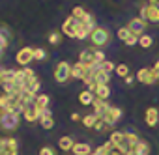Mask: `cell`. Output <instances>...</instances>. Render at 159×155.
I'll list each match as a JSON object with an SVG mask.
<instances>
[{
    "instance_id": "1",
    "label": "cell",
    "mask_w": 159,
    "mask_h": 155,
    "mask_svg": "<svg viewBox=\"0 0 159 155\" xmlns=\"http://www.w3.org/2000/svg\"><path fill=\"white\" fill-rule=\"evenodd\" d=\"M21 123V114H15L11 110H0V129L2 131H15Z\"/></svg>"
},
{
    "instance_id": "2",
    "label": "cell",
    "mask_w": 159,
    "mask_h": 155,
    "mask_svg": "<svg viewBox=\"0 0 159 155\" xmlns=\"http://www.w3.org/2000/svg\"><path fill=\"white\" fill-rule=\"evenodd\" d=\"M90 41H92L94 47H105V45L111 43V32L101 28V26H96L94 32L90 34Z\"/></svg>"
},
{
    "instance_id": "3",
    "label": "cell",
    "mask_w": 159,
    "mask_h": 155,
    "mask_svg": "<svg viewBox=\"0 0 159 155\" xmlns=\"http://www.w3.org/2000/svg\"><path fill=\"white\" fill-rule=\"evenodd\" d=\"M79 26H81V21L75 19L73 15H69V17L64 21V24H62V34H64V36H67V38H75V39H77Z\"/></svg>"
},
{
    "instance_id": "4",
    "label": "cell",
    "mask_w": 159,
    "mask_h": 155,
    "mask_svg": "<svg viewBox=\"0 0 159 155\" xmlns=\"http://www.w3.org/2000/svg\"><path fill=\"white\" fill-rule=\"evenodd\" d=\"M54 79L58 82H66L71 79V64L67 62H58L54 67Z\"/></svg>"
},
{
    "instance_id": "5",
    "label": "cell",
    "mask_w": 159,
    "mask_h": 155,
    "mask_svg": "<svg viewBox=\"0 0 159 155\" xmlns=\"http://www.w3.org/2000/svg\"><path fill=\"white\" fill-rule=\"evenodd\" d=\"M140 17L148 23H159V8L157 6H152V4H146V6H142V10H140Z\"/></svg>"
},
{
    "instance_id": "6",
    "label": "cell",
    "mask_w": 159,
    "mask_h": 155,
    "mask_svg": "<svg viewBox=\"0 0 159 155\" xmlns=\"http://www.w3.org/2000/svg\"><path fill=\"white\" fill-rule=\"evenodd\" d=\"M15 60H17V64H19V65L26 67V65L34 60V49H30V47H23V49L17 52Z\"/></svg>"
},
{
    "instance_id": "7",
    "label": "cell",
    "mask_w": 159,
    "mask_h": 155,
    "mask_svg": "<svg viewBox=\"0 0 159 155\" xmlns=\"http://www.w3.org/2000/svg\"><path fill=\"white\" fill-rule=\"evenodd\" d=\"M137 81L142 82V84H153L157 79H155V75L152 71V67H142L137 71Z\"/></svg>"
},
{
    "instance_id": "8",
    "label": "cell",
    "mask_w": 159,
    "mask_h": 155,
    "mask_svg": "<svg viewBox=\"0 0 159 155\" xmlns=\"http://www.w3.org/2000/svg\"><path fill=\"white\" fill-rule=\"evenodd\" d=\"M99 118H103V120H105V123H107L109 127H112V125L122 118V110H120L118 107H111V108H109L103 116H99Z\"/></svg>"
},
{
    "instance_id": "9",
    "label": "cell",
    "mask_w": 159,
    "mask_h": 155,
    "mask_svg": "<svg viewBox=\"0 0 159 155\" xmlns=\"http://www.w3.org/2000/svg\"><path fill=\"white\" fill-rule=\"evenodd\" d=\"M127 28L131 30V34L142 36V32L146 30V21H144L142 17H135V19H131V21L127 23Z\"/></svg>"
},
{
    "instance_id": "10",
    "label": "cell",
    "mask_w": 159,
    "mask_h": 155,
    "mask_svg": "<svg viewBox=\"0 0 159 155\" xmlns=\"http://www.w3.org/2000/svg\"><path fill=\"white\" fill-rule=\"evenodd\" d=\"M11 30H10V26L8 24H4V23H0V47L2 49H6L10 43H11Z\"/></svg>"
},
{
    "instance_id": "11",
    "label": "cell",
    "mask_w": 159,
    "mask_h": 155,
    "mask_svg": "<svg viewBox=\"0 0 159 155\" xmlns=\"http://www.w3.org/2000/svg\"><path fill=\"white\" fill-rule=\"evenodd\" d=\"M23 116H25V120H26V122L34 123V122H39V118H41V110H39L36 105H30V107H26V108H25Z\"/></svg>"
},
{
    "instance_id": "12",
    "label": "cell",
    "mask_w": 159,
    "mask_h": 155,
    "mask_svg": "<svg viewBox=\"0 0 159 155\" xmlns=\"http://www.w3.org/2000/svg\"><path fill=\"white\" fill-rule=\"evenodd\" d=\"M144 122H146V125H150V127H155V125L159 123V110H157V108H153V107L146 108Z\"/></svg>"
},
{
    "instance_id": "13",
    "label": "cell",
    "mask_w": 159,
    "mask_h": 155,
    "mask_svg": "<svg viewBox=\"0 0 159 155\" xmlns=\"http://www.w3.org/2000/svg\"><path fill=\"white\" fill-rule=\"evenodd\" d=\"M94 54H96V51H94V49H84V51L81 52V56H79V62H83L84 65H96Z\"/></svg>"
},
{
    "instance_id": "14",
    "label": "cell",
    "mask_w": 159,
    "mask_h": 155,
    "mask_svg": "<svg viewBox=\"0 0 159 155\" xmlns=\"http://www.w3.org/2000/svg\"><path fill=\"white\" fill-rule=\"evenodd\" d=\"M84 71H86V65L83 62H77L71 65V77L77 81H83V77H84Z\"/></svg>"
},
{
    "instance_id": "15",
    "label": "cell",
    "mask_w": 159,
    "mask_h": 155,
    "mask_svg": "<svg viewBox=\"0 0 159 155\" xmlns=\"http://www.w3.org/2000/svg\"><path fill=\"white\" fill-rule=\"evenodd\" d=\"M94 95H96V99H103V101H107L109 95H111V88H109V84H98L96 90H94Z\"/></svg>"
},
{
    "instance_id": "16",
    "label": "cell",
    "mask_w": 159,
    "mask_h": 155,
    "mask_svg": "<svg viewBox=\"0 0 159 155\" xmlns=\"http://www.w3.org/2000/svg\"><path fill=\"white\" fill-rule=\"evenodd\" d=\"M92 107H94V114L96 116H103L111 107H109V103L107 101H103V99H96L94 103H92Z\"/></svg>"
},
{
    "instance_id": "17",
    "label": "cell",
    "mask_w": 159,
    "mask_h": 155,
    "mask_svg": "<svg viewBox=\"0 0 159 155\" xmlns=\"http://www.w3.org/2000/svg\"><path fill=\"white\" fill-rule=\"evenodd\" d=\"M17 140L15 138H4V155H17Z\"/></svg>"
},
{
    "instance_id": "18",
    "label": "cell",
    "mask_w": 159,
    "mask_h": 155,
    "mask_svg": "<svg viewBox=\"0 0 159 155\" xmlns=\"http://www.w3.org/2000/svg\"><path fill=\"white\" fill-rule=\"evenodd\" d=\"M94 67H96V65H94ZM109 81H111V73H107V71H103V69H98V67H96L94 82H96V84H109Z\"/></svg>"
},
{
    "instance_id": "19",
    "label": "cell",
    "mask_w": 159,
    "mask_h": 155,
    "mask_svg": "<svg viewBox=\"0 0 159 155\" xmlns=\"http://www.w3.org/2000/svg\"><path fill=\"white\" fill-rule=\"evenodd\" d=\"M39 123H41L43 129H52V127H54V120H52V116H51V110H43V112H41Z\"/></svg>"
},
{
    "instance_id": "20",
    "label": "cell",
    "mask_w": 159,
    "mask_h": 155,
    "mask_svg": "<svg viewBox=\"0 0 159 155\" xmlns=\"http://www.w3.org/2000/svg\"><path fill=\"white\" fill-rule=\"evenodd\" d=\"M94 101H96V95H94V92H90V90H84V92L79 94V103L84 105V107L92 105Z\"/></svg>"
},
{
    "instance_id": "21",
    "label": "cell",
    "mask_w": 159,
    "mask_h": 155,
    "mask_svg": "<svg viewBox=\"0 0 159 155\" xmlns=\"http://www.w3.org/2000/svg\"><path fill=\"white\" fill-rule=\"evenodd\" d=\"M34 105H36L41 112H43V110H49V95H45V94H38Z\"/></svg>"
},
{
    "instance_id": "22",
    "label": "cell",
    "mask_w": 159,
    "mask_h": 155,
    "mask_svg": "<svg viewBox=\"0 0 159 155\" xmlns=\"http://www.w3.org/2000/svg\"><path fill=\"white\" fill-rule=\"evenodd\" d=\"M73 146H75V142H73L71 136H62V138L58 140V148H60L62 151H71Z\"/></svg>"
},
{
    "instance_id": "23",
    "label": "cell",
    "mask_w": 159,
    "mask_h": 155,
    "mask_svg": "<svg viewBox=\"0 0 159 155\" xmlns=\"http://www.w3.org/2000/svg\"><path fill=\"white\" fill-rule=\"evenodd\" d=\"M71 151H73V155H90L92 153V148L88 144H75Z\"/></svg>"
},
{
    "instance_id": "24",
    "label": "cell",
    "mask_w": 159,
    "mask_h": 155,
    "mask_svg": "<svg viewBox=\"0 0 159 155\" xmlns=\"http://www.w3.org/2000/svg\"><path fill=\"white\" fill-rule=\"evenodd\" d=\"M133 153H135V155H150V144L144 142V140H140V142L133 148Z\"/></svg>"
},
{
    "instance_id": "25",
    "label": "cell",
    "mask_w": 159,
    "mask_h": 155,
    "mask_svg": "<svg viewBox=\"0 0 159 155\" xmlns=\"http://www.w3.org/2000/svg\"><path fill=\"white\" fill-rule=\"evenodd\" d=\"M15 75H17V69H4V73H2V84L13 82L15 81Z\"/></svg>"
},
{
    "instance_id": "26",
    "label": "cell",
    "mask_w": 159,
    "mask_h": 155,
    "mask_svg": "<svg viewBox=\"0 0 159 155\" xmlns=\"http://www.w3.org/2000/svg\"><path fill=\"white\" fill-rule=\"evenodd\" d=\"M96 67H98V69H103V71H107V73L116 71V64H112L111 60H105V62H101V64H96Z\"/></svg>"
},
{
    "instance_id": "27",
    "label": "cell",
    "mask_w": 159,
    "mask_h": 155,
    "mask_svg": "<svg viewBox=\"0 0 159 155\" xmlns=\"http://www.w3.org/2000/svg\"><path fill=\"white\" fill-rule=\"evenodd\" d=\"M38 90H39V81H38V79H32V81H28V82L25 84V92L38 94Z\"/></svg>"
},
{
    "instance_id": "28",
    "label": "cell",
    "mask_w": 159,
    "mask_h": 155,
    "mask_svg": "<svg viewBox=\"0 0 159 155\" xmlns=\"http://www.w3.org/2000/svg\"><path fill=\"white\" fill-rule=\"evenodd\" d=\"M139 45H140L142 49H150V47L153 45V38H152V36H140V38H139Z\"/></svg>"
},
{
    "instance_id": "29",
    "label": "cell",
    "mask_w": 159,
    "mask_h": 155,
    "mask_svg": "<svg viewBox=\"0 0 159 155\" xmlns=\"http://www.w3.org/2000/svg\"><path fill=\"white\" fill-rule=\"evenodd\" d=\"M131 36H133V34H131V30H129L127 26H122V28H118V38H120L124 43H125V41H127Z\"/></svg>"
},
{
    "instance_id": "30",
    "label": "cell",
    "mask_w": 159,
    "mask_h": 155,
    "mask_svg": "<svg viewBox=\"0 0 159 155\" xmlns=\"http://www.w3.org/2000/svg\"><path fill=\"white\" fill-rule=\"evenodd\" d=\"M96 120H98V116H96V114H88V116H84V118H83V123H84V127H88V129H94V125H96Z\"/></svg>"
},
{
    "instance_id": "31",
    "label": "cell",
    "mask_w": 159,
    "mask_h": 155,
    "mask_svg": "<svg viewBox=\"0 0 159 155\" xmlns=\"http://www.w3.org/2000/svg\"><path fill=\"white\" fill-rule=\"evenodd\" d=\"M111 148H112V144L111 142H105L103 146H99L96 149V155H111Z\"/></svg>"
},
{
    "instance_id": "32",
    "label": "cell",
    "mask_w": 159,
    "mask_h": 155,
    "mask_svg": "<svg viewBox=\"0 0 159 155\" xmlns=\"http://www.w3.org/2000/svg\"><path fill=\"white\" fill-rule=\"evenodd\" d=\"M116 75L122 77V79H125V77L129 75V67H127L125 64H118V65H116Z\"/></svg>"
},
{
    "instance_id": "33",
    "label": "cell",
    "mask_w": 159,
    "mask_h": 155,
    "mask_svg": "<svg viewBox=\"0 0 159 155\" xmlns=\"http://www.w3.org/2000/svg\"><path fill=\"white\" fill-rule=\"evenodd\" d=\"M71 15H73L75 19H79V21H81V19H83V17L86 15V11H84V10H83L81 6H75V8L71 10Z\"/></svg>"
},
{
    "instance_id": "34",
    "label": "cell",
    "mask_w": 159,
    "mask_h": 155,
    "mask_svg": "<svg viewBox=\"0 0 159 155\" xmlns=\"http://www.w3.org/2000/svg\"><path fill=\"white\" fill-rule=\"evenodd\" d=\"M10 99H11L10 94H2V95H0V110H6V108H8Z\"/></svg>"
},
{
    "instance_id": "35",
    "label": "cell",
    "mask_w": 159,
    "mask_h": 155,
    "mask_svg": "<svg viewBox=\"0 0 159 155\" xmlns=\"http://www.w3.org/2000/svg\"><path fill=\"white\" fill-rule=\"evenodd\" d=\"M107 127H109V125L105 123V120L98 116V120H96V125H94V129H96V131H105Z\"/></svg>"
},
{
    "instance_id": "36",
    "label": "cell",
    "mask_w": 159,
    "mask_h": 155,
    "mask_svg": "<svg viewBox=\"0 0 159 155\" xmlns=\"http://www.w3.org/2000/svg\"><path fill=\"white\" fill-rule=\"evenodd\" d=\"M125 138L129 140V144H131L133 148H135V146H137V144L140 142V138H139V136H137L135 133H125Z\"/></svg>"
},
{
    "instance_id": "37",
    "label": "cell",
    "mask_w": 159,
    "mask_h": 155,
    "mask_svg": "<svg viewBox=\"0 0 159 155\" xmlns=\"http://www.w3.org/2000/svg\"><path fill=\"white\" fill-rule=\"evenodd\" d=\"M60 39H62V36H60L58 32H52V34L49 36V43H51V45H58Z\"/></svg>"
},
{
    "instance_id": "38",
    "label": "cell",
    "mask_w": 159,
    "mask_h": 155,
    "mask_svg": "<svg viewBox=\"0 0 159 155\" xmlns=\"http://www.w3.org/2000/svg\"><path fill=\"white\" fill-rule=\"evenodd\" d=\"M45 51L43 49H34V60H45Z\"/></svg>"
},
{
    "instance_id": "39",
    "label": "cell",
    "mask_w": 159,
    "mask_h": 155,
    "mask_svg": "<svg viewBox=\"0 0 159 155\" xmlns=\"http://www.w3.org/2000/svg\"><path fill=\"white\" fill-rule=\"evenodd\" d=\"M94 60H96V64H101V62H105L107 58H105L103 51H96V54H94Z\"/></svg>"
},
{
    "instance_id": "40",
    "label": "cell",
    "mask_w": 159,
    "mask_h": 155,
    "mask_svg": "<svg viewBox=\"0 0 159 155\" xmlns=\"http://www.w3.org/2000/svg\"><path fill=\"white\" fill-rule=\"evenodd\" d=\"M39 155H54V149L45 146V148H41V149H39Z\"/></svg>"
},
{
    "instance_id": "41",
    "label": "cell",
    "mask_w": 159,
    "mask_h": 155,
    "mask_svg": "<svg viewBox=\"0 0 159 155\" xmlns=\"http://www.w3.org/2000/svg\"><path fill=\"white\" fill-rule=\"evenodd\" d=\"M139 38H140V36H135V34H133V36L125 41V45H135V43H139Z\"/></svg>"
},
{
    "instance_id": "42",
    "label": "cell",
    "mask_w": 159,
    "mask_h": 155,
    "mask_svg": "<svg viewBox=\"0 0 159 155\" xmlns=\"http://www.w3.org/2000/svg\"><path fill=\"white\" fill-rule=\"evenodd\" d=\"M135 79H137V77H133V75H127V77H125V79H124V82H125L127 86H131V84L135 82Z\"/></svg>"
},
{
    "instance_id": "43",
    "label": "cell",
    "mask_w": 159,
    "mask_h": 155,
    "mask_svg": "<svg viewBox=\"0 0 159 155\" xmlns=\"http://www.w3.org/2000/svg\"><path fill=\"white\" fill-rule=\"evenodd\" d=\"M152 71H153V75H155V79H157V81H159V60H157V62H155V65H153V67H152Z\"/></svg>"
},
{
    "instance_id": "44",
    "label": "cell",
    "mask_w": 159,
    "mask_h": 155,
    "mask_svg": "<svg viewBox=\"0 0 159 155\" xmlns=\"http://www.w3.org/2000/svg\"><path fill=\"white\" fill-rule=\"evenodd\" d=\"M111 155H124V151H122L120 148H116V146H112V148H111Z\"/></svg>"
},
{
    "instance_id": "45",
    "label": "cell",
    "mask_w": 159,
    "mask_h": 155,
    "mask_svg": "<svg viewBox=\"0 0 159 155\" xmlns=\"http://www.w3.org/2000/svg\"><path fill=\"white\" fill-rule=\"evenodd\" d=\"M71 120H73V122H77V120H79V114H77V112H73V114H71Z\"/></svg>"
},
{
    "instance_id": "46",
    "label": "cell",
    "mask_w": 159,
    "mask_h": 155,
    "mask_svg": "<svg viewBox=\"0 0 159 155\" xmlns=\"http://www.w3.org/2000/svg\"><path fill=\"white\" fill-rule=\"evenodd\" d=\"M2 73H4V69L0 67V84H2Z\"/></svg>"
},
{
    "instance_id": "47",
    "label": "cell",
    "mask_w": 159,
    "mask_h": 155,
    "mask_svg": "<svg viewBox=\"0 0 159 155\" xmlns=\"http://www.w3.org/2000/svg\"><path fill=\"white\" fill-rule=\"evenodd\" d=\"M2 51H4V49H2V47H0V56H2Z\"/></svg>"
}]
</instances>
